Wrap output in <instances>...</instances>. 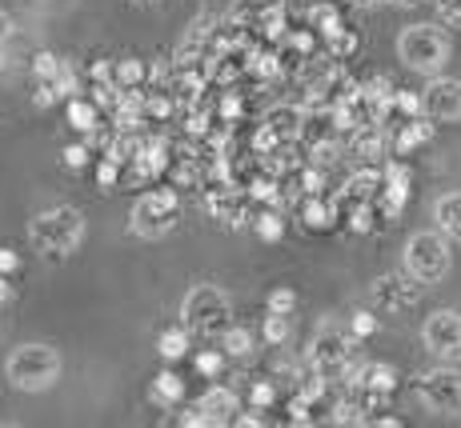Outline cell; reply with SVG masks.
<instances>
[{"mask_svg": "<svg viewBox=\"0 0 461 428\" xmlns=\"http://www.w3.org/2000/svg\"><path fill=\"white\" fill-rule=\"evenodd\" d=\"M449 269H454V253H449V236L441 228L413 233L405 240V276H413L418 284H438L449 276Z\"/></svg>", "mask_w": 461, "mask_h": 428, "instance_id": "5", "label": "cell"}, {"mask_svg": "<svg viewBox=\"0 0 461 428\" xmlns=\"http://www.w3.org/2000/svg\"><path fill=\"white\" fill-rule=\"evenodd\" d=\"M433 220L449 240H461V192H446L433 204Z\"/></svg>", "mask_w": 461, "mask_h": 428, "instance_id": "11", "label": "cell"}, {"mask_svg": "<svg viewBox=\"0 0 461 428\" xmlns=\"http://www.w3.org/2000/svg\"><path fill=\"white\" fill-rule=\"evenodd\" d=\"M349 4H357V8H377V4H389V0H349Z\"/></svg>", "mask_w": 461, "mask_h": 428, "instance_id": "19", "label": "cell"}, {"mask_svg": "<svg viewBox=\"0 0 461 428\" xmlns=\"http://www.w3.org/2000/svg\"><path fill=\"white\" fill-rule=\"evenodd\" d=\"M418 400L438 416L461 413V369H449V364L429 369L418 380Z\"/></svg>", "mask_w": 461, "mask_h": 428, "instance_id": "7", "label": "cell"}, {"mask_svg": "<svg viewBox=\"0 0 461 428\" xmlns=\"http://www.w3.org/2000/svg\"><path fill=\"white\" fill-rule=\"evenodd\" d=\"M8 37H13V16H8L5 8H0V44H5Z\"/></svg>", "mask_w": 461, "mask_h": 428, "instance_id": "17", "label": "cell"}, {"mask_svg": "<svg viewBox=\"0 0 461 428\" xmlns=\"http://www.w3.org/2000/svg\"><path fill=\"white\" fill-rule=\"evenodd\" d=\"M433 8H438L441 24H449V29H461V0H433Z\"/></svg>", "mask_w": 461, "mask_h": 428, "instance_id": "15", "label": "cell"}, {"mask_svg": "<svg viewBox=\"0 0 461 428\" xmlns=\"http://www.w3.org/2000/svg\"><path fill=\"white\" fill-rule=\"evenodd\" d=\"M301 120H305V117H301V109H289V104H285V109H273L269 117H265V129H269V137L294 140L301 132Z\"/></svg>", "mask_w": 461, "mask_h": 428, "instance_id": "14", "label": "cell"}, {"mask_svg": "<svg viewBox=\"0 0 461 428\" xmlns=\"http://www.w3.org/2000/svg\"><path fill=\"white\" fill-rule=\"evenodd\" d=\"M176 217H181V201L168 189H153L145 196H137L129 209V228L145 240H161L176 228Z\"/></svg>", "mask_w": 461, "mask_h": 428, "instance_id": "6", "label": "cell"}, {"mask_svg": "<svg viewBox=\"0 0 461 428\" xmlns=\"http://www.w3.org/2000/svg\"><path fill=\"white\" fill-rule=\"evenodd\" d=\"M5 65H8V57H5V44H0V73H5Z\"/></svg>", "mask_w": 461, "mask_h": 428, "instance_id": "20", "label": "cell"}, {"mask_svg": "<svg viewBox=\"0 0 461 428\" xmlns=\"http://www.w3.org/2000/svg\"><path fill=\"white\" fill-rule=\"evenodd\" d=\"M261 13H273V0H237L233 4L237 21H245V16H261Z\"/></svg>", "mask_w": 461, "mask_h": 428, "instance_id": "16", "label": "cell"}, {"mask_svg": "<svg viewBox=\"0 0 461 428\" xmlns=\"http://www.w3.org/2000/svg\"><path fill=\"white\" fill-rule=\"evenodd\" d=\"M85 240V212L77 204H52L29 220V245L41 256H68Z\"/></svg>", "mask_w": 461, "mask_h": 428, "instance_id": "1", "label": "cell"}, {"mask_svg": "<svg viewBox=\"0 0 461 428\" xmlns=\"http://www.w3.org/2000/svg\"><path fill=\"white\" fill-rule=\"evenodd\" d=\"M313 364L321 372H341L349 364V336L337 325H325L321 333L313 336Z\"/></svg>", "mask_w": 461, "mask_h": 428, "instance_id": "10", "label": "cell"}, {"mask_svg": "<svg viewBox=\"0 0 461 428\" xmlns=\"http://www.w3.org/2000/svg\"><path fill=\"white\" fill-rule=\"evenodd\" d=\"M393 8H418V4H425V0H389Z\"/></svg>", "mask_w": 461, "mask_h": 428, "instance_id": "18", "label": "cell"}, {"mask_svg": "<svg viewBox=\"0 0 461 428\" xmlns=\"http://www.w3.org/2000/svg\"><path fill=\"white\" fill-rule=\"evenodd\" d=\"M132 4H157V0H132Z\"/></svg>", "mask_w": 461, "mask_h": 428, "instance_id": "21", "label": "cell"}, {"mask_svg": "<svg viewBox=\"0 0 461 428\" xmlns=\"http://www.w3.org/2000/svg\"><path fill=\"white\" fill-rule=\"evenodd\" d=\"M421 344L438 361H457L461 356V312L457 308H438L425 317L421 325Z\"/></svg>", "mask_w": 461, "mask_h": 428, "instance_id": "8", "label": "cell"}, {"mask_svg": "<svg viewBox=\"0 0 461 428\" xmlns=\"http://www.w3.org/2000/svg\"><path fill=\"white\" fill-rule=\"evenodd\" d=\"M418 109L429 120H438V124L461 120V80L457 76H446V73L429 76V85H425L421 96H418Z\"/></svg>", "mask_w": 461, "mask_h": 428, "instance_id": "9", "label": "cell"}, {"mask_svg": "<svg viewBox=\"0 0 461 428\" xmlns=\"http://www.w3.org/2000/svg\"><path fill=\"white\" fill-rule=\"evenodd\" d=\"M60 352L44 341H29V344H16L5 361V377L16 392H44L60 380Z\"/></svg>", "mask_w": 461, "mask_h": 428, "instance_id": "2", "label": "cell"}, {"mask_svg": "<svg viewBox=\"0 0 461 428\" xmlns=\"http://www.w3.org/2000/svg\"><path fill=\"white\" fill-rule=\"evenodd\" d=\"M181 317L193 333L221 336L233 325V300H229V292H221L217 284H193L181 300Z\"/></svg>", "mask_w": 461, "mask_h": 428, "instance_id": "4", "label": "cell"}, {"mask_svg": "<svg viewBox=\"0 0 461 428\" xmlns=\"http://www.w3.org/2000/svg\"><path fill=\"white\" fill-rule=\"evenodd\" d=\"M449 57H454V40L438 24H410V29L397 32V60L405 68H413V73L425 76L446 73Z\"/></svg>", "mask_w": 461, "mask_h": 428, "instance_id": "3", "label": "cell"}, {"mask_svg": "<svg viewBox=\"0 0 461 428\" xmlns=\"http://www.w3.org/2000/svg\"><path fill=\"white\" fill-rule=\"evenodd\" d=\"M237 408V400L229 397L225 388L221 392H205V400L197 405V413H205V416H197L201 424H221V421H229V413Z\"/></svg>", "mask_w": 461, "mask_h": 428, "instance_id": "13", "label": "cell"}, {"mask_svg": "<svg viewBox=\"0 0 461 428\" xmlns=\"http://www.w3.org/2000/svg\"><path fill=\"white\" fill-rule=\"evenodd\" d=\"M413 284H418V281H413ZM413 284H405L402 276H381V281L374 284V297L385 308H402V305H410V300L418 297V289H413Z\"/></svg>", "mask_w": 461, "mask_h": 428, "instance_id": "12", "label": "cell"}]
</instances>
